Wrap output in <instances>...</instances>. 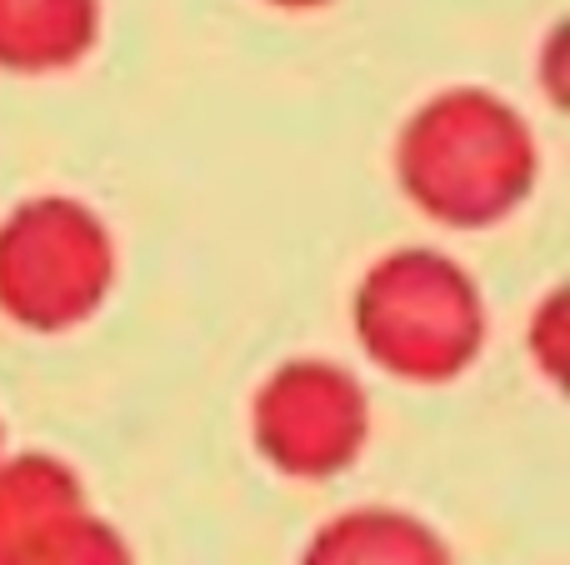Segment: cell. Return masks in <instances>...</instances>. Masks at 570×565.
Here are the masks:
<instances>
[{"instance_id": "cell-1", "label": "cell", "mask_w": 570, "mask_h": 565, "mask_svg": "<svg viewBox=\"0 0 570 565\" xmlns=\"http://www.w3.org/2000/svg\"><path fill=\"white\" fill-rule=\"evenodd\" d=\"M541 150L511 100L455 86L411 110L395 136V180L405 200L455 230L505 220L535 186Z\"/></svg>"}, {"instance_id": "cell-2", "label": "cell", "mask_w": 570, "mask_h": 565, "mask_svg": "<svg viewBox=\"0 0 570 565\" xmlns=\"http://www.w3.org/2000/svg\"><path fill=\"white\" fill-rule=\"evenodd\" d=\"M361 350L395 380H455L485 340V300L441 250H391L361 276L351 300Z\"/></svg>"}, {"instance_id": "cell-3", "label": "cell", "mask_w": 570, "mask_h": 565, "mask_svg": "<svg viewBox=\"0 0 570 565\" xmlns=\"http://www.w3.org/2000/svg\"><path fill=\"white\" fill-rule=\"evenodd\" d=\"M116 286V240L76 196L20 200L0 220V310L16 326L56 336L106 306Z\"/></svg>"}, {"instance_id": "cell-4", "label": "cell", "mask_w": 570, "mask_h": 565, "mask_svg": "<svg viewBox=\"0 0 570 565\" xmlns=\"http://www.w3.org/2000/svg\"><path fill=\"white\" fill-rule=\"evenodd\" d=\"M250 440L291 480L341 476L371 440V400L345 366L315 356L285 360L256 386Z\"/></svg>"}, {"instance_id": "cell-5", "label": "cell", "mask_w": 570, "mask_h": 565, "mask_svg": "<svg viewBox=\"0 0 570 565\" xmlns=\"http://www.w3.org/2000/svg\"><path fill=\"white\" fill-rule=\"evenodd\" d=\"M0 565H130V546L66 460L26 450L0 460Z\"/></svg>"}, {"instance_id": "cell-6", "label": "cell", "mask_w": 570, "mask_h": 565, "mask_svg": "<svg viewBox=\"0 0 570 565\" xmlns=\"http://www.w3.org/2000/svg\"><path fill=\"white\" fill-rule=\"evenodd\" d=\"M301 565H451V546L411 511L355 506L315 531Z\"/></svg>"}, {"instance_id": "cell-7", "label": "cell", "mask_w": 570, "mask_h": 565, "mask_svg": "<svg viewBox=\"0 0 570 565\" xmlns=\"http://www.w3.org/2000/svg\"><path fill=\"white\" fill-rule=\"evenodd\" d=\"M96 46V0H0V70L50 76Z\"/></svg>"}, {"instance_id": "cell-8", "label": "cell", "mask_w": 570, "mask_h": 565, "mask_svg": "<svg viewBox=\"0 0 570 565\" xmlns=\"http://www.w3.org/2000/svg\"><path fill=\"white\" fill-rule=\"evenodd\" d=\"M531 350H535V360H541L546 376H561V366H566V296H561V290H551V296H546V306L535 310Z\"/></svg>"}, {"instance_id": "cell-9", "label": "cell", "mask_w": 570, "mask_h": 565, "mask_svg": "<svg viewBox=\"0 0 570 565\" xmlns=\"http://www.w3.org/2000/svg\"><path fill=\"white\" fill-rule=\"evenodd\" d=\"M276 6H295V10H301V6H321V0H276Z\"/></svg>"}]
</instances>
